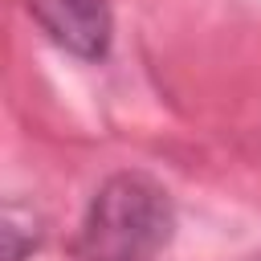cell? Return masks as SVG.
<instances>
[{
	"instance_id": "3",
	"label": "cell",
	"mask_w": 261,
	"mask_h": 261,
	"mask_svg": "<svg viewBox=\"0 0 261 261\" xmlns=\"http://www.w3.org/2000/svg\"><path fill=\"white\" fill-rule=\"evenodd\" d=\"M41 216H33L20 204H0V261H24L41 249Z\"/></svg>"
},
{
	"instance_id": "1",
	"label": "cell",
	"mask_w": 261,
	"mask_h": 261,
	"mask_svg": "<svg viewBox=\"0 0 261 261\" xmlns=\"http://www.w3.org/2000/svg\"><path fill=\"white\" fill-rule=\"evenodd\" d=\"M171 200L147 175H110L82 220L77 257L82 261H151L171 241Z\"/></svg>"
},
{
	"instance_id": "2",
	"label": "cell",
	"mask_w": 261,
	"mask_h": 261,
	"mask_svg": "<svg viewBox=\"0 0 261 261\" xmlns=\"http://www.w3.org/2000/svg\"><path fill=\"white\" fill-rule=\"evenodd\" d=\"M33 20L65 53L98 61L110 49V0H29Z\"/></svg>"
}]
</instances>
